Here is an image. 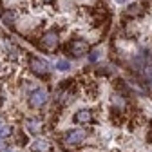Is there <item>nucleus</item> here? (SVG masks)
Returning <instances> with one entry per match:
<instances>
[{
  "instance_id": "1",
  "label": "nucleus",
  "mask_w": 152,
  "mask_h": 152,
  "mask_svg": "<svg viewBox=\"0 0 152 152\" xmlns=\"http://www.w3.org/2000/svg\"><path fill=\"white\" fill-rule=\"evenodd\" d=\"M85 138H87V132H85V130H82V129H74V130L65 132L64 143L69 145V147H76V145H80Z\"/></svg>"
},
{
  "instance_id": "2",
  "label": "nucleus",
  "mask_w": 152,
  "mask_h": 152,
  "mask_svg": "<svg viewBox=\"0 0 152 152\" xmlns=\"http://www.w3.org/2000/svg\"><path fill=\"white\" fill-rule=\"evenodd\" d=\"M47 100H49L47 91H44V89H34V91L29 94V105L34 107V109L44 107V105L47 103Z\"/></svg>"
},
{
  "instance_id": "3",
  "label": "nucleus",
  "mask_w": 152,
  "mask_h": 152,
  "mask_svg": "<svg viewBox=\"0 0 152 152\" xmlns=\"http://www.w3.org/2000/svg\"><path fill=\"white\" fill-rule=\"evenodd\" d=\"M89 51H91L89 44H87L85 40H80V38H76V40H72V42L69 44V53H71L72 56H76V58H80V56H83V54L89 53Z\"/></svg>"
},
{
  "instance_id": "4",
  "label": "nucleus",
  "mask_w": 152,
  "mask_h": 152,
  "mask_svg": "<svg viewBox=\"0 0 152 152\" xmlns=\"http://www.w3.org/2000/svg\"><path fill=\"white\" fill-rule=\"evenodd\" d=\"M29 67L34 74L38 76H47L49 72V64L45 60H40V58H36V56H33V58L29 60Z\"/></svg>"
},
{
  "instance_id": "5",
  "label": "nucleus",
  "mask_w": 152,
  "mask_h": 152,
  "mask_svg": "<svg viewBox=\"0 0 152 152\" xmlns=\"http://www.w3.org/2000/svg\"><path fill=\"white\" fill-rule=\"evenodd\" d=\"M60 38H58V33L56 31H45L42 34V47L44 49H56V45H58Z\"/></svg>"
},
{
  "instance_id": "6",
  "label": "nucleus",
  "mask_w": 152,
  "mask_h": 152,
  "mask_svg": "<svg viewBox=\"0 0 152 152\" xmlns=\"http://www.w3.org/2000/svg\"><path fill=\"white\" fill-rule=\"evenodd\" d=\"M26 129L31 132V134H38V132H42L44 123L40 120H36V118H29V120H26Z\"/></svg>"
},
{
  "instance_id": "7",
  "label": "nucleus",
  "mask_w": 152,
  "mask_h": 152,
  "mask_svg": "<svg viewBox=\"0 0 152 152\" xmlns=\"http://www.w3.org/2000/svg\"><path fill=\"white\" fill-rule=\"evenodd\" d=\"M92 121V114L91 110H78L74 114V123H80V125H85V123H91Z\"/></svg>"
},
{
  "instance_id": "8",
  "label": "nucleus",
  "mask_w": 152,
  "mask_h": 152,
  "mask_svg": "<svg viewBox=\"0 0 152 152\" xmlns=\"http://www.w3.org/2000/svg\"><path fill=\"white\" fill-rule=\"evenodd\" d=\"M31 150L33 152H49L51 150V145L47 140H36L31 143Z\"/></svg>"
},
{
  "instance_id": "9",
  "label": "nucleus",
  "mask_w": 152,
  "mask_h": 152,
  "mask_svg": "<svg viewBox=\"0 0 152 152\" xmlns=\"http://www.w3.org/2000/svg\"><path fill=\"white\" fill-rule=\"evenodd\" d=\"M0 18H2V22H4L6 26H13L15 20H16V15H15L13 9H4L2 13H0Z\"/></svg>"
},
{
  "instance_id": "10",
  "label": "nucleus",
  "mask_w": 152,
  "mask_h": 152,
  "mask_svg": "<svg viewBox=\"0 0 152 152\" xmlns=\"http://www.w3.org/2000/svg\"><path fill=\"white\" fill-rule=\"evenodd\" d=\"M143 4H132V6H129V9H127V16H138V15H141L143 13Z\"/></svg>"
},
{
  "instance_id": "11",
  "label": "nucleus",
  "mask_w": 152,
  "mask_h": 152,
  "mask_svg": "<svg viewBox=\"0 0 152 152\" xmlns=\"http://www.w3.org/2000/svg\"><path fill=\"white\" fill-rule=\"evenodd\" d=\"M56 100H58L60 105H65V103H69L72 100V92L71 91H64V92H60L58 96H56Z\"/></svg>"
},
{
  "instance_id": "12",
  "label": "nucleus",
  "mask_w": 152,
  "mask_h": 152,
  "mask_svg": "<svg viewBox=\"0 0 152 152\" xmlns=\"http://www.w3.org/2000/svg\"><path fill=\"white\" fill-rule=\"evenodd\" d=\"M13 134V129L9 127V125H0V138H7V136H11Z\"/></svg>"
},
{
  "instance_id": "13",
  "label": "nucleus",
  "mask_w": 152,
  "mask_h": 152,
  "mask_svg": "<svg viewBox=\"0 0 152 152\" xmlns=\"http://www.w3.org/2000/svg\"><path fill=\"white\" fill-rule=\"evenodd\" d=\"M69 67H71V64L65 62V60H58V62H56V69H60V71H67Z\"/></svg>"
},
{
  "instance_id": "14",
  "label": "nucleus",
  "mask_w": 152,
  "mask_h": 152,
  "mask_svg": "<svg viewBox=\"0 0 152 152\" xmlns=\"http://www.w3.org/2000/svg\"><path fill=\"white\" fill-rule=\"evenodd\" d=\"M100 58V51H91V54H89V60L91 62H96Z\"/></svg>"
},
{
  "instance_id": "15",
  "label": "nucleus",
  "mask_w": 152,
  "mask_h": 152,
  "mask_svg": "<svg viewBox=\"0 0 152 152\" xmlns=\"http://www.w3.org/2000/svg\"><path fill=\"white\" fill-rule=\"evenodd\" d=\"M7 150V147H6V141L2 140V138H0V152H6Z\"/></svg>"
},
{
  "instance_id": "16",
  "label": "nucleus",
  "mask_w": 152,
  "mask_h": 152,
  "mask_svg": "<svg viewBox=\"0 0 152 152\" xmlns=\"http://www.w3.org/2000/svg\"><path fill=\"white\" fill-rule=\"evenodd\" d=\"M2 102H4V96H2V92H0V105H2Z\"/></svg>"
},
{
  "instance_id": "17",
  "label": "nucleus",
  "mask_w": 152,
  "mask_h": 152,
  "mask_svg": "<svg viewBox=\"0 0 152 152\" xmlns=\"http://www.w3.org/2000/svg\"><path fill=\"white\" fill-rule=\"evenodd\" d=\"M42 2H45V4H49V2H53V0H42Z\"/></svg>"
},
{
  "instance_id": "18",
  "label": "nucleus",
  "mask_w": 152,
  "mask_h": 152,
  "mask_svg": "<svg viewBox=\"0 0 152 152\" xmlns=\"http://www.w3.org/2000/svg\"><path fill=\"white\" fill-rule=\"evenodd\" d=\"M0 125H4V123H2V118H0Z\"/></svg>"
},
{
  "instance_id": "19",
  "label": "nucleus",
  "mask_w": 152,
  "mask_h": 152,
  "mask_svg": "<svg viewBox=\"0 0 152 152\" xmlns=\"http://www.w3.org/2000/svg\"><path fill=\"white\" fill-rule=\"evenodd\" d=\"M6 152H13V150H9V148H7V150H6Z\"/></svg>"
}]
</instances>
